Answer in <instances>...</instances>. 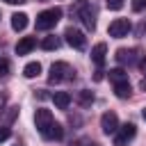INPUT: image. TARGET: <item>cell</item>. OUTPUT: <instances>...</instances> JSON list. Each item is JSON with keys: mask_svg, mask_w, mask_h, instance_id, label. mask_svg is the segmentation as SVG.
I'll return each mask as SVG.
<instances>
[{"mask_svg": "<svg viewBox=\"0 0 146 146\" xmlns=\"http://www.w3.org/2000/svg\"><path fill=\"white\" fill-rule=\"evenodd\" d=\"M105 55H107V46H105V43H96V46L91 48V62H94L96 66H103Z\"/></svg>", "mask_w": 146, "mask_h": 146, "instance_id": "11", "label": "cell"}, {"mask_svg": "<svg viewBox=\"0 0 146 146\" xmlns=\"http://www.w3.org/2000/svg\"><path fill=\"white\" fill-rule=\"evenodd\" d=\"M64 39H66V43L68 46H73V48H84V43H87V39H84V34L80 32V30H75V27H66V32H64Z\"/></svg>", "mask_w": 146, "mask_h": 146, "instance_id": "7", "label": "cell"}, {"mask_svg": "<svg viewBox=\"0 0 146 146\" xmlns=\"http://www.w3.org/2000/svg\"><path fill=\"white\" fill-rule=\"evenodd\" d=\"M73 146H87V144H73Z\"/></svg>", "mask_w": 146, "mask_h": 146, "instance_id": "28", "label": "cell"}, {"mask_svg": "<svg viewBox=\"0 0 146 146\" xmlns=\"http://www.w3.org/2000/svg\"><path fill=\"white\" fill-rule=\"evenodd\" d=\"M130 30H132V23H130L128 18H114V21L110 23V27H107L110 36H114V39H123V36H128Z\"/></svg>", "mask_w": 146, "mask_h": 146, "instance_id": "4", "label": "cell"}, {"mask_svg": "<svg viewBox=\"0 0 146 146\" xmlns=\"http://www.w3.org/2000/svg\"><path fill=\"white\" fill-rule=\"evenodd\" d=\"M78 103H80L82 107H89V105L94 103V94H91L89 89H82V91L78 94Z\"/></svg>", "mask_w": 146, "mask_h": 146, "instance_id": "19", "label": "cell"}, {"mask_svg": "<svg viewBox=\"0 0 146 146\" xmlns=\"http://www.w3.org/2000/svg\"><path fill=\"white\" fill-rule=\"evenodd\" d=\"M5 2H9V5H23V2H27V0H5Z\"/></svg>", "mask_w": 146, "mask_h": 146, "instance_id": "24", "label": "cell"}, {"mask_svg": "<svg viewBox=\"0 0 146 146\" xmlns=\"http://www.w3.org/2000/svg\"><path fill=\"white\" fill-rule=\"evenodd\" d=\"M43 137H46V139H62V137H64V128H62L57 121H52V123L48 125V130L43 132Z\"/></svg>", "mask_w": 146, "mask_h": 146, "instance_id": "14", "label": "cell"}, {"mask_svg": "<svg viewBox=\"0 0 146 146\" xmlns=\"http://www.w3.org/2000/svg\"><path fill=\"white\" fill-rule=\"evenodd\" d=\"M114 57H116L119 64H132V62L137 59V50H135V48H119Z\"/></svg>", "mask_w": 146, "mask_h": 146, "instance_id": "9", "label": "cell"}, {"mask_svg": "<svg viewBox=\"0 0 146 146\" xmlns=\"http://www.w3.org/2000/svg\"><path fill=\"white\" fill-rule=\"evenodd\" d=\"M110 80H112L114 84H119V82H125V80H128V73H125L123 68H112V71H110Z\"/></svg>", "mask_w": 146, "mask_h": 146, "instance_id": "18", "label": "cell"}, {"mask_svg": "<svg viewBox=\"0 0 146 146\" xmlns=\"http://www.w3.org/2000/svg\"><path fill=\"white\" fill-rule=\"evenodd\" d=\"M68 73H71V68H68L66 62H55V64L50 66L48 82H50V84H57V82H62L64 78H73V75H68Z\"/></svg>", "mask_w": 146, "mask_h": 146, "instance_id": "5", "label": "cell"}, {"mask_svg": "<svg viewBox=\"0 0 146 146\" xmlns=\"http://www.w3.org/2000/svg\"><path fill=\"white\" fill-rule=\"evenodd\" d=\"M141 71H144V73H146V57H144V59H141Z\"/></svg>", "mask_w": 146, "mask_h": 146, "instance_id": "25", "label": "cell"}, {"mask_svg": "<svg viewBox=\"0 0 146 146\" xmlns=\"http://www.w3.org/2000/svg\"><path fill=\"white\" fill-rule=\"evenodd\" d=\"M27 14H23V11H16L14 16H11V30L14 32H23L25 27H27Z\"/></svg>", "mask_w": 146, "mask_h": 146, "instance_id": "12", "label": "cell"}, {"mask_svg": "<svg viewBox=\"0 0 146 146\" xmlns=\"http://www.w3.org/2000/svg\"><path fill=\"white\" fill-rule=\"evenodd\" d=\"M34 46H36V39H34V36H23V39L16 43V55H27V52L34 50Z\"/></svg>", "mask_w": 146, "mask_h": 146, "instance_id": "10", "label": "cell"}, {"mask_svg": "<svg viewBox=\"0 0 146 146\" xmlns=\"http://www.w3.org/2000/svg\"><path fill=\"white\" fill-rule=\"evenodd\" d=\"M100 128H103L105 135H114V132L119 130V116H116L114 112H105V114L100 116Z\"/></svg>", "mask_w": 146, "mask_h": 146, "instance_id": "8", "label": "cell"}, {"mask_svg": "<svg viewBox=\"0 0 146 146\" xmlns=\"http://www.w3.org/2000/svg\"><path fill=\"white\" fill-rule=\"evenodd\" d=\"M52 103H55L59 110H66V107L71 105V94H66V91H55V94H52Z\"/></svg>", "mask_w": 146, "mask_h": 146, "instance_id": "13", "label": "cell"}, {"mask_svg": "<svg viewBox=\"0 0 146 146\" xmlns=\"http://www.w3.org/2000/svg\"><path fill=\"white\" fill-rule=\"evenodd\" d=\"M7 75H9V59L0 57V78H7Z\"/></svg>", "mask_w": 146, "mask_h": 146, "instance_id": "20", "label": "cell"}, {"mask_svg": "<svg viewBox=\"0 0 146 146\" xmlns=\"http://www.w3.org/2000/svg\"><path fill=\"white\" fill-rule=\"evenodd\" d=\"M130 7H132V11H144L146 9V0H130Z\"/></svg>", "mask_w": 146, "mask_h": 146, "instance_id": "21", "label": "cell"}, {"mask_svg": "<svg viewBox=\"0 0 146 146\" xmlns=\"http://www.w3.org/2000/svg\"><path fill=\"white\" fill-rule=\"evenodd\" d=\"M16 146H18V144H16Z\"/></svg>", "mask_w": 146, "mask_h": 146, "instance_id": "29", "label": "cell"}, {"mask_svg": "<svg viewBox=\"0 0 146 146\" xmlns=\"http://www.w3.org/2000/svg\"><path fill=\"white\" fill-rule=\"evenodd\" d=\"M141 116H144V121H146V107H144V110H141Z\"/></svg>", "mask_w": 146, "mask_h": 146, "instance_id": "27", "label": "cell"}, {"mask_svg": "<svg viewBox=\"0 0 146 146\" xmlns=\"http://www.w3.org/2000/svg\"><path fill=\"white\" fill-rule=\"evenodd\" d=\"M9 135H11V130H9V125H0V144H2L5 139H9Z\"/></svg>", "mask_w": 146, "mask_h": 146, "instance_id": "23", "label": "cell"}, {"mask_svg": "<svg viewBox=\"0 0 146 146\" xmlns=\"http://www.w3.org/2000/svg\"><path fill=\"white\" fill-rule=\"evenodd\" d=\"M137 135V125L135 123H123L119 125V130L114 132V146H128Z\"/></svg>", "mask_w": 146, "mask_h": 146, "instance_id": "3", "label": "cell"}, {"mask_svg": "<svg viewBox=\"0 0 146 146\" xmlns=\"http://www.w3.org/2000/svg\"><path fill=\"white\" fill-rule=\"evenodd\" d=\"M59 36H55V34H50V36H43V41H41V48L43 50H57L59 48Z\"/></svg>", "mask_w": 146, "mask_h": 146, "instance_id": "15", "label": "cell"}, {"mask_svg": "<svg viewBox=\"0 0 146 146\" xmlns=\"http://www.w3.org/2000/svg\"><path fill=\"white\" fill-rule=\"evenodd\" d=\"M52 121H55V119H52L50 110H43V107H39V110L34 112V123H36V130H39L41 135L48 130V125H50Z\"/></svg>", "mask_w": 146, "mask_h": 146, "instance_id": "6", "label": "cell"}, {"mask_svg": "<svg viewBox=\"0 0 146 146\" xmlns=\"http://www.w3.org/2000/svg\"><path fill=\"white\" fill-rule=\"evenodd\" d=\"M130 91H132V89H130V82H128V80H125V82L114 84V94H116L119 98H128V96H130Z\"/></svg>", "mask_w": 146, "mask_h": 146, "instance_id": "17", "label": "cell"}, {"mask_svg": "<svg viewBox=\"0 0 146 146\" xmlns=\"http://www.w3.org/2000/svg\"><path fill=\"white\" fill-rule=\"evenodd\" d=\"M139 87H141V89H144V91H146V78H144V80H141V84H139Z\"/></svg>", "mask_w": 146, "mask_h": 146, "instance_id": "26", "label": "cell"}, {"mask_svg": "<svg viewBox=\"0 0 146 146\" xmlns=\"http://www.w3.org/2000/svg\"><path fill=\"white\" fill-rule=\"evenodd\" d=\"M62 18V9L59 7H52V9H43L39 16H36V30H50L59 23Z\"/></svg>", "mask_w": 146, "mask_h": 146, "instance_id": "2", "label": "cell"}, {"mask_svg": "<svg viewBox=\"0 0 146 146\" xmlns=\"http://www.w3.org/2000/svg\"><path fill=\"white\" fill-rule=\"evenodd\" d=\"M123 7V0H107V9H112V11H119Z\"/></svg>", "mask_w": 146, "mask_h": 146, "instance_id": "22", "label": "cell"}, {"mask_svg": "<svg viewBox=\"0 0 146 146\" xmlns=\"http://www.w3.org/2000/svg\"><path fill=\"white\" fill-rule=\"evenodd\" d=\"M41 73V64L39 62H30V64H25V68H23V75L25 78H36Z\"/></svg>", "mask_w": 146, "mask_h": 146, "instance_id": "16", "label": "cell"}, {"mask_svg": "<svg viewBox=\"0 0 146 146\" xmlns=\"http://www.w3.org/2000/svg\"><path fill=\"white\" fill-rule=\"evenodd\" d=\"M73 11H75V16L82 21V25L87 30H91V32L96 30V14H94V9H91V5L87 0H78L75 7H73Z\"/></svg>", "mask_w": 146, "mask_h": 146, "instance_id": "1", "label": "cell"}]
</instances>
